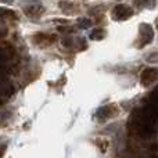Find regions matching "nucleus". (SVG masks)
<instances>
[{"instance_id":"f257e3e1","label":"nucleus","mask_w":158,"mask_h":158,"mask_svg":"<svg viewBox=\"0 0 158 158\" xmlns=\"http://www.w3.org/2000/svg\"><path fill=\"white\" fill-rule=\"evenodd\" d=\"M56 39H57V36L56 35H52V33H44V32L35 33V35L32 36L33 43L38 44V46H40V47L50 46V44H53L56 42Z\"/></svg>"},{"instance_id":"f03ea898","label":"nucleus","mask_w":158,"mask_h":158,"mask_svg":"<svg viewBox=\"0 0 158 158\" xmlns=\"http://www.w3.org/2000/svg\"><path fill=\"white\" fill-rule=\"evenodd\" d=\"M158 79V68H147L140 75V82L143 86H150Z\"/></svg>"},{"instance_id":"7ed1b4c3","label":"nucleus","mask_w":158,"mask_h":158,"mask_svg":"<svg viewBox=\"0 0 158 158\" xmlns=\"http://www.w3.org/2000/svg\"><path fill=\"white\" fill-rule=\"evenodd\" d=\"M132 14H133L132 8L125 4L115 6V8L112 10V17H114L115 19H128Z\"/></svg>"},{"instance_id":"20e7f679","label":"nucleus","mask_w":158,"mask_h":158,"mask_svg":"<svg viewBox=\"0 0 158 158\" xmlns=\"http://www.w3.org/2000/svg\"><path fill=\"white\" fill-rule=\"evenodd\" d=\"M154 38V32L151 29V27L148 24H143L140 27V40H142V44L140 46L144 47L146 44H148Z\"/></svg>"},{"instance_id":"39448f33","label":"nucleus","mask_w":158,"mask_h":158,"mask_svg":"<svg viewBox=\"0 0 158 158\" xmlns=\"http://www.w3.org/2000/svg\"><path fill=\"white\" fill-rule=\"evenodd\" d=\"M115 114H117V107L115 106H106V107H101L96 115H97L98 119H107V118H111L112 115H115Z\"/></svg>"},{"instance_id":"423d86ee","label":"nucleus","mask_w":158,"mask_h":158,"mask_svg":"<svg viewBox=\"0 0 158 158\" xmlns=\"http://www.w3.org/2000/svg\"><path fill=\"white\" fill-rule=\"evenodd\" d=\"M43 13V7L42 6H31V7L25 8V14L31 17H36V15H40Z\"/></svg>"},{"instance_id":"0eeeda50","label":"nucleus","mask_w":158,"mask_h":158,"mask_svg":"<svg viewBox=\"0 0 158 158\" xmlns=\"http://www.w3.org/2000/svg\"><path fill=\"white\" fill-rule=\"evenodd\" d=\"M0 17H6V18H11V19H17L18 15H17L15 11L10 10V8H4V7H0Z\"/></svg>"},{"instance_id":"6e6552de","label":"nucleus","mask_w":158,"mask_h":158,"mask_svg":"<svg viewBox=\"0 0 158 158\" xmlns=\"http://www.w3.org/2000/svg\"><path fill=\"white\" fill-rule=\"evenodd\" d=\"M104 36H106V32H104L103 29H94L92 32V35H90V38L94 39V40H100V39H103Z\"/></svg>"},{"instance_id":"1a4fd4ad","label":"nucleus","mask_w":158,"mask_h":158,"mask_svg":"<svg viewBox=\"0 0 158 158\" xmlns=\"http://www.w3.org/2000/svg\"><path fill=\"white\" fill-rule=\"evenodd\" d=\"M92 25V22L89 21V19H82V21H79V27H82V28H87V27H90Z\"/></svg>"},{"instance_id":"9d476101","label":"nucleus","mask_w":158,"mask_h":158,"mask_svg":"<svg viewBox=\"0 0 158 158\" xmlns=\"http://www.w3.org/2000/svg\"><path fill=\"white\" fill-rule=\"evenodd\" d=\"M7 35V29L6 28H0V38H4Z\"/></svg>"},{"instance_id":"9b49d317","label":"nucleus","mask_w":158,"mask_h":158,"mask_svg":"<svg viewBox=\"0 0 158 158\" xmlns=\"http://www.w3.org/2000/svg\"><path fill=\"white\" fill-rule=\"evenodd\" d=\"M3 154H4V147H0V158H3Z\"/></svg>"},{"instance_id":"f8f14e48","label":"nucleus","mask_w":158,"mask_h":158,"mask_svg":"<svg viewBox=\"0 0 158 158\" xmlns=\"http://www.w3.org/2000/svg\"><path fill=\"white\" fill-rule=\"evenodd\" d=\"M157 28H158V19H157Z\"/></svg>"},{"instance_id":"ddd939ff","label":"nucleus","mask_w":158,"mask_h":158,"mask_svg":"<svg viewBox=\"0 0 158 158\" xmlns=\"http://www.w3.org/2000/svg\"><path fill=\"white\" fill-rule=\"evenodd\" d=\"M0 106H2V100H0Z\"/></svg>"}]
</instances>
